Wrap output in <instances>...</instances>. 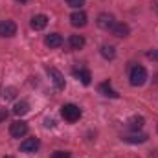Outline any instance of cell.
<instances>
[{
  "instance_id": "1",
  "label": "cell",
  "mask_w": 158,
  "mask_h": 158,
  "mask_svg": "<svg viewBox=\"0 0 158 158\" xmlns=\"http://www.w3.org/2000/svg\"><path fill=\"white\" fill-rule=\"evenodd\" d=\"M131 85L132 86H142L145 81H147V70L143 68V66H134L132 70H131Z\"/></svg>"
},
{
  "instance_id": "2",
  "label": "cell",
  "mask_w": 158,
  "mask_h": 158,
  "mask_svg": "<svg viewBox=\"0 0 158 158\" xmlns=\"http://www.w3.org/2000/svg\"><path fill=\"white\" fill-rule=\"evenodd\" d=\"M61 114H63V118L66 119V121L74 123V121H77V119L81 118V109H79L77 105L68 103V105H64V107L61 109Z\"/></svg>"
},
{
  "instance_id": "3",
  "label": "cell",
  "mask_w": 158,
  "mask_h": 158,
  "mask_svg": "<svg viewBox=\"0 0 158 158\" xmlns=\"http://www.w3.org/2000/svg\"><path fill=\"white\" fill-rule=\"evenodd\" d=\"M26 132H28V123H26V121H22V119L13 121V123H11V127H9V134H11L13 138H22Z\"/></svg>"
},
{
  "instance_id": "4",
  "label": "cell",
  "mask_w": 158,
  "mask_h": 158,
  "mask_svg": "<svg viewBox=\"0 0 158 158\" xmlns=\"http://www.w3.org/2000/svg\"><path fill=\"white\" fill-rule=\"evenodd\" d=\"M17 33V24L13 20H2L0 22V37H13Z\"/></svg>"
},
{
  "instance_id": "5",
  "label": "cell",
  "mask_w": 158,
  "mask_h": 158,
  "mask_svg": "<svg viewBox=\"0 0 158 158\" xmlns=\"http://www.w3.org/2000/svg\"><path fill=\"white\" fill-rule=\"evenodd\" d=\"M114 24H116V20H114V17L109 15V13H101V15L98 17V26H99L101 30H112Z\"/></svg>"
},
{
  "instance_id": "6",
  "label": "cell",
  "mask_w": 158,
  "mask_h": 158,
  "mask_svg": "<svg viewBox=\"0 0 158 158\" xmlns=\"http://www.w3.org/2000/svg\"><path fill=\"white\" fill-rule=\"evenodd\" d=\"M39 147H40V142L37 138H28V140H24L20 143V151L22 153H35Z\"/></svg>"
},
{
  "instance_id": "7",
  "label": "cell",
  "mask_w": 158,
  "mask_h": 158,
  "mask_svg": "<svg viewBox=\"0 0 158 158\" xmlns=\"http://www.w3.org/2000/svg\"><path fill=\"white\" fill-rule=\"evenodd\" d=\"M48 74H50V79L53 81V85H55L59 90L64 88V77H63V74H61L57 68H48Z\"/></svg>"
},
{
  "instance_id": "8",
  "label": "cell",
  "mask_w": 158,
  "mask_h": 158,
  "mask_svg": "<svg viewBox=\"0 0 158 158\" xmlns=\"http://www.w3.org/2000/svg\"><path fill=\"white\" fill-rule=\"evenodd\" d=\"M70 22H72V26H76V28L86 26V13H83V11H74V13L70 15Z\"/></svg>"
},
{
  "instance_id": "9",
  "label": "cell",
  "mask_w": 158,
  "mask_h": 158,
  "mask_svg": "<svg viewBox=\"0 0 158 158\" xmlns=\"http://www.w3.org/2000/svg\"><path fill=\"white\" fill-rule=\"evenodd\" d=\"M31 28L35 30V31H40V30H44L46 28V24H48V17L46 15H35L33 19H31Z\"/></svg>"
},
{
  "instance_id": "10",
  "label": "cell",
  "mask_w": 158,
  "mask_h": 158,
  "mask_svg": "<svg viewBox=\"0 0 158 158\" xmlns=\"http://www.w3.org/2000/svg\"><path fill=\"white\" fill-rule=\"evenodd\" d=\"M44 44H46L48 48H59V46L63 44V37H61L59 33H50V35H46Z\"/></svg>"
},
{
  "instance_id": "11",
  "label": "cell",
  "mask_w": 158,
  "mask_h": 158,
  "mask_svg": "<svg viewBox=\"0 0 158 158\" xmlns=\"http://www.w3.org/2000/svg\"><path fill=\"white\" fill-rule=\"evenodd\" d=\"M123 140L127 143H143L147 140V134H143V132H132V134L123 136Z\"/></svg>"
},
{
  "instance_id": "12",
  "label": "cell",
  "mask_w": 158,
  "mask_h": 158,
  "mask_svg": "<svg viewBox=\"0 0 158 158\" xmlns=\"http://www.w3.org/2000/svg\"><path fill=\"white\" fill-rule=\"evenodd\" d=\"M98 88H99V92H101L105 98H118V96H119L118 92H116V90H114V88H112V86L107 83V81H105V83H101Z\"/></svg>"
},
{
  "instance_id": "13",
  "label": "cell",
  "mask_w": 158,
  "mask_h": 158,
  "mask_svg": "<svg viewBox=\"0 0 158 158\" xmlns=\"http://www.w3.org/2000/svg\"><path fill=\"white\" fill-rule=\"evenodd\" d=\"M112 33H114L116 37H127V35L131 33V30H129L127 24H123V22H116L114 28H112Z\"/></svg>"
},
{
  "instance_id": "14",
  "label": "cell",
  "mask_w": 158,
  "mask_h": 158,
  "mask_svg": "<svg viewBox=\"0 0 158 158\" xmlns=\"http://www.w3.org/2000/svg\"><path fill=\"white\" fill-rule=\"evenodd\" d=\"M68 44H70L72 50H81V48L85 46V37H83V35H72V37L68 39Z\"/></svg>"
},
{
  "instance_id": "15",
  "label": "cell",
  "mask_w": 158,
  "mask_h": 158,
  "mask_svg": "<svg viewBox=\"0 0 158 158\" xmlns=\"http://www.w3.org/2000/svg\"><path fill=\"white\" fill-rule=\"evenodd\" d=\"M74 76L83 83V85H90V72L88 70H85V68H79V70H74Z\"/></svg>"
},
{
  "instance_id": "16",
  "label": "cell",
  "mask_w": 158,
  "mask_h": 158,
  "mask_svg": "<svg viewBox=\"0 0 158 158\" xmlns=\"http://www.w3.org/2000/svg\"><path fill=\"white\" fill-rule=\"evenodd\" d=\"M28 110H30V103H28V101H19V103L13 107V112H15L17 116H24Z\"/></svg>"
},
{
  "instance_id": "17",
  "label": "cell",
  "mask_w": 158,
  "mask_h": 158,
  "mask_svg": "<svg viewBox=\"0 0 158 158\" xmlns=\"http://www.w3.org/2000/svg\"><path fill=\"white\" fill-rule=\"evenodd\" d=\"M101 55H103L105 59H114V55H116V52H114V46H109V44L101 46Z\"/></svg>"
},
{
  "instance_id": "18",
  "label": "cell",
  "mask_w": 158,
  "mask_h": 158,
  "mask_svg": "<svg viewBox=\"0 0 158 158\" xmlns=\"http://www.w3.org/2000/svg\"><path fill=\"white\" fill-rule=\"evenodd\" d=\"M142 125H143V118H132L131 121H129V127H131L132 131L142 129Z\"/></svg>"
},
{
  "instance_id": "19",
  "label": "cell",
  "mask_w": 158,
  "mask_h": 158,
  "mask_svg": "<svg viewBox=\"0 0 158 158\" xmlns=\"http://www.w3.org/2000/svg\"><path fill=\"white\" fill-rule=\"evenodd\" d=\"M52 158H70V153H66V151H55Z\"/></svg>"
},
{
  "instance_id": "20",
  "label": "cell",
  "mask_w": 158,
  "mask_h": 158,
  "mask_svg": "<svg viewBox=\"0 0 158 158\" xmlns=\"http://www.w3.org/2000/svg\"><path fill=\"white\" fill-rule=\"evenodd\" d=\"M66 4H68L70 7H79V6L85 4V0H66Z\"/></svg>"
},
{
  "instance_id": "21",
  "label": "cell",
  "mask_w": 158,
  "mask_h": 158,
  "mask_svg": "<svg viewBox=\"0 0 158 158\" xmlns=\"http://www.w3.org/2000/svg\"><path fill=\"white\" fill-rule=\"evenodd\" d=\"M147 57L153 59V61H158V50H151V52L147 53Z\"/></svg>"
},
{
  "instance_id": "22",
  "label": "cell",
  "mask_w": 158,
  "mask_h": 158,
  "mask_svg": "<svg viewBox=\"0 0 158 158\" xmlns=\"http://www.w3.org/2000/svg\"><path fill=\"white\" fill-rule=\"evenodd\" d=\"M6 118H7V110L6 109H0V123L6 121Z\"/></svg>"
},
{
  "instance_id": "23",
  "label": "cell",
  "mask_w": 158,
  "mask_h": 158,
  "mask_svg": "<svg viewBox=\"0 0 158 158\" xmlns=\"http://www.w3.org/2000/svg\"><path fill=\"white\" fill-rule=\"evenodd\" d=\"M13 88H7V90H4V98H13Z\"/></svg>"
},
{
  "instance_id": "24",
  "label": "cell",
  "mask_w": 158,
  "mask_h": 158,
  "mask_svg": "<svg viewBox=\"0 0 158 158\" xmlns=\"http://www.w3.org/2000/svg\"><path fill=\"white\" fill-rule=\"evenodd\" d=\"M17 2H20V4H26V2H28V0H17Z\"/></svg>"
},
{
  "instance_id": "25",
  "label": "cell",
  "mask_w": 158,
  "mask_h": 158,
  "mask_svg": "<svg viewBox=\"0 0 158 158\" xmlns=\"http://www.w3.org/2000/svg\"><path fill=\"white\" fill-rule=\"evenodd\" d=\"M4 158H13V156H4Z\"/></svg>"
}]
</instances>
